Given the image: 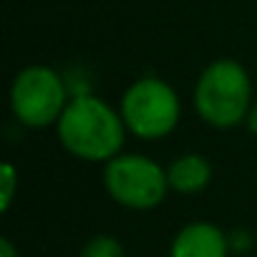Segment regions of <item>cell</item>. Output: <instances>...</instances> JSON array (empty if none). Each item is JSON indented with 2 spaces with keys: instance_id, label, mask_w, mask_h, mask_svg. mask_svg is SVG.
Masks as SVG:
<instances>
[{
  "instance_id": "cell-1",
  "label": "cell",
  "mask_w": 257,
  "mask_h": 257,
  "mask_svg": "<svg viewBox=\"0 0 257 257\" xmlns=\"http://www.w3.org/2000/svg\"><path fill=\"white\" fill-rule=\"evenodd\" d=\"M56 137L73 159L106 164L123 152L128 132L118 108L86 91L71 96L63 116L56 123Z\"/></svg>"
},
{
  "instance_id": "cell-2",
  "label": "cell",
  "mask_w": 257,
  "mask_h": 257,
  "mask_svg": "<svg viewBox=\"0 0 257 257\" xmlns=\"http://www.w3.org/2000/svg\"><path fill=\"white\" fill-rule=\"evenodd\" d=\"M252 101V76L234 58H217L207 63L192 88V106L197 116L219 132L244 126Z\"/></svg>"
},
{
  "instance_id": "cell-3",
  "label": "cell",
  "mask_w": 257,
  "mask_h": 257,
  "mask_svg": "<svg viewBox=\"0 0 257 257\" xmlns=\"http://www.w3.org/2000/svg\"><path fill=\"white\" fill-rule=\"evenodd\" d=\"M118 111L128 137L142 142H162L177 132L182 121V98L164 78L139 76L126 86Z\"/></svg>"
},
{
  "instance_id": "cell-4",
  "label": "cell",
  "mask_w": 257,
  "mask_h": 257,
  "mask_svg": "<svg viewBox=\"0 0 257 257\" xmlns=\"http://www.w3.org/2000/svg\"><path fill=\"white\" fill-rule=\"evenodd\" d=\"M71 101V86L61 71L46 63H31L21 68L8 91V106L13 118L26 128L56 126Z\"/></svg>"
},
{
  "instance_id": "cell-5",
  "label": "cell",
  "mask_w": 257,
  "mask_h": 257,
  "mask_svg": "<svg viewBox=\"0 0 257 257\" xmlns=\"http://www.w3.org/2000/svg\"><path fill=\"white\" fill-rule=\"evenodd\" d=\"M103 189L123 209L152 212L169 194L167 167L139 152H121L103 164Z\"/></svg>"
},
{
  "instance_id": "cell-6",
  "label": "cell",
  "mask_w": 257,
  "mask_h": 257,
  "mask_svg": "<svg viewBox=\"0 0 257 257\" xmlns=\"http://www.w3.org/2000/svg\"><path fill=\"white\" fill-rule=\"evenodd\" d=\"M229 232L219 224L197 219L177 229L169 242V257H229Z\"/></svg>"
},
{
  "instance_id": "cell-7",
  "label": "cell",
  "mask_w": 257,
  "mask_h": 257,
  "mask_svg": "<svg viewBox=\"0 0 257 257\" xmlns=\"http://www.w3.org/2000/svg\"><path fill=\"white\" fill-rule=\"evenodd\" d=\"M212 164L204 154L187 152L174 157L167 164V179H169V192H177L182 197H194L204 192L212 182Z\"/></svg>"
},
{
  "instance_id": "cell-8",
  "label": "cell",
  "mask_w": 257,
  "mask_h": 257,
  "mask_svg": "<svg viewBox=\"0 0 257 257\" xmlns=\"http://www.w3.org/2000/svg\"><path fill=\"white\" fill-rule=\"evenodd\" d=\"M78 257H126V249L113 234H93L86 239Z\"/></svg>"
},
{
  "instance_id": "cell-9",
  "label": "cell",
  "mask_w": 257,
  "mask_h": 257,
  "mask_svg": "<svg viewBox=\"0 0 257 257\" xmlns=\"http://www.w3.org/2000/svg\"><path fill=\"white\" fill-rule=\"evenodd\" d=\"M18 184H21V177H18L16 164L6 162L3 169H0V212H11L13 199L18 194Z\"/></svg>"
},
{
  "instance_id": "cell-10",
  "label": "cell",
  "mask_w": 257,
  "mask_h": 257,
  "mask_svg": "<svg viewBox=\"0 0 257 257\" xmlns=\"http://www.w3.org/2000/svg\"><path fill=\"white\" fill-rule=\"evenodd\" d=\"M252 244H254V239H252V234H249L247 229H232V232H229V247H232V254H242V257H247L249 249H252Z\"/></svg>"
},
{
  "instance_id": "cell-11",
  "label": "cell",
  "mask_w": 257,
  "mask_h": 257,
  "mask_svg": "<svg viewBox=\"0 0 257 257\" xmlns=\"http://www.w3.org/2000/svg\"><path fill=\"white\" fill-rule=\"evenodd\" d=\"M0 257H18V247L11 237H0Z\"/></svg>"
},
{
  "instance_id": "cell-12",
  "label": "cell",
  "mask_w": 257,
  "mask_h": 257,
  "mask_svg": "<svg viewBox=\"0 0 257 257\" xmlns=\"http://www.w3.org/2000/svg\"><path fill=\"white\" fill-rule=\"evenodd\" d=\"M244 128H247L249 134H254V137H257V98L252 101V108H249V113H247Z\"/></svg>"
},
{
  "instance_id": "cell-13",
  "label": "cell",
  "mask_w": 257,
  "mask_h": 257,
  "mask_svg": "<svg viewBox=\"0 0 257 257\" xmlns=\"http://www.w3.org/2000/svg\"><path fill=\"white\" fill-rule=\"evenodd\" d=\"M247 257H257V254H247Z\"/></svg>"
}]
</instances>
